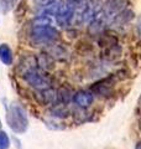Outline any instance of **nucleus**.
Here are the masks:
<instances>
[{"instance_id":"obj_11","label":"nucleus","mask_w":141,"mask_h":149,"mask_svg":"<svg viewBox=\"0 0 141 149\" xmlns=\"http://www.w3.org/2000/svg\"><path fill=\"white\" fill-rule=\"evenodd\" d=\"M135 149H140V144H139V143L136 144V148H135Z\"/></svg>"},{"instance_id":"obj_2","label":"nucleus","mask_w":141,"mask_h":149,"mask_svg":"<svg viewBox=\"0 0 141 149\" xmlns=\"http://www.w3.org/2000/svg\"><path fill=\"white\" fill-rule=\"evenodd\" d=\"M31 39L37 44L50 45L59 39V31L52 25H34L31 29Z\"/></svg>"},{"instance_id":"obj_3","label":"nucleus","mask_w":141,"mask_h":149,"mask_svg":"<svg viewBox=\"0 0 141 149\" xmlns=\"http://www.w3.org/2000/svg\"><path fill=\"white\" fill-rule=\"evenodd\" d=\"M21 74H22L24 80L29 83L32 88H35L37 91L46 90V88L51 87V83H52L51 77L46 73V71L41 70L40 67L30 68Z\"/></svg>"},{"instance_id":"obj_5","label":"nucleus","mask_w":141,"mask_h":149,"mask_svg":"<svg viewBox=\"0 0 141 149\" xmlns=\"http://www.w3.org/2000/svg\"><path fill=\"white\" fill-rule=\"evenodd\" d=\"M93 100H94L93 92H89V91H78L72 96L73 103L82 109L91 107L93 103Z\"/></svg>"},{"instance_id":"obj_6","label":"nucleus","mask_w":141,"mask_h":149,"mask_svg":"<svg viewBox=\"0 0 141 149\" xmlns=\"http://www.w3.org/2000/svg\"><path fill=\"white\" fill-rule=\"evenodd\" d=\"M39 95H37V98L41 103L44 104H55L57 103V92L55 90H52L51 87L46 88V90H41L37 91Z\"/></svg>"},{"instance_id":"obj_9","label":"nucleus","mask_w":141,"mask_h":149,"mask_svg":"<svg viewBox=\"0 0 141 149\" xmlns=\"http://www.w3.org/2000/svg\"><path fill=\"white\" fill-rule=\"evenodd\" d=\"M10 148V138L5 130L0 129V149H9Z\"/></svg>"},{"instance_id":"obj_10","label":"nucleus","mask_w":141,"mask_h":149,"mask_svg":"<svg viewBox=\"0 0 141 149\" xmlns=\"http://www.w3.org/2000/svg\"><path fill=\"white\" fill-rule=\"evenodd\" d=\"M68 1H72V3H76V4H79V5H83L86 4L88 0H68Z\"/></svg>"},{"instance_id":"obj_7","label":"nucleus","mask_w":141,"mask_h":149,"mask_svg":"<svg viewBox=\"0 0 141 149\" xmlns=\"http://www.w3.org/2000/svg\"><path fill=\"white\" fill-rule=\"evenodd\" d=\"M14 61V54L11 47L8 44H1L0 45V62L4 63L5 66H10Z\"/></svg>"},{"instance_id":"obj_8","label":"nucleus","mask_w":141,"mask_h":149,"mask_svg":"<svg viewBox=\"0 0 141 149\" xmlns=\"http://www.w3.org/2000/svg\"><path fill=\"white\" fill-rule=\"evenodd\" d=\"M17 1L19 0H0V13L4 14V15L10 13L16 6Z\"/></svg>"},{"instance_id":"obj_4","label":"nucleus","mask_w":141,"mask_h":149,"mask_svg":"<svg viewBox=\"0 0 141 149\" xmlns=\"http://www.w3.org/2000/svg\"><path fill=\"white\" fill-rule=\"evenodd\" d=\"M36 5L40 9V14H45L55 17L64 5V0H36Z\"/></svg>"},{"instance_id":"obj_1","label":"nucleus","mask_w":141,"mask_h":149,"mask_svg":"<svg viewBox=\"0 0 141 149\" xmlns=\"http://www.w3.org/2000/svg\"><path fill=\"white\" fill-rule=\"evenodd\" d=\"M6 123L15 134H24L29 128V118L21 106L11 103L6 109Z\"/></svg>"},{"instance_id":"obj_12","label":"nucleus","mask_w":141,"mask_h":149,"mask_svg":"<svg viewBox=\"0 0 141 149\" xmlns=\"http://www.w3.org/2000/svg\"><path fill=\"white\" fill-rule=\"evenodd\" d=\"M0 127H1V120H0Z\"/></svg>"}]
</instances>
